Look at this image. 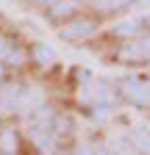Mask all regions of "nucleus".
<instances>
[{"instance_id":"nucleus-4","label":"nucleus","mask_w":150,"mask_h":155,"mask_svg":"<svg viewBox=\"0 0 150 155\" xmlns=\"http://www.w3.org/2000/svg\"><path fill=\"white\" fill-rule=\"evenodd\" d=\"M33 58L39 61V67H47V64L56 61V53H53L47 45H36V47H33Z\"/></svg>"},{"instance_id":"nucleus-5","label":"nucleus","mask_w":150,"mask_h":155,"mask_svg":"<svg viewBox=\"0 0 150 155\" xmlns=\"http://www.w3.org/2000/svg\"><path fill=\"white\" fill-rule=\"evenodd\" d=\"M6 58H9V64H22V61H25V53H22L20 47H14V45H11L9 53H6Z\"/></svg>"},{"instance_id":"nucleus-2","label":"nucleus","mask_w":150,"mask_h":155,"mask_svg":"<svg viewBox=\"0 0 150 155\" xmlns=\"http://www.w3.org/2000/svg\"><path fill=\"white\" fill-rule=\"evenodd\" d=\"M20 97H22V89L20 86H6V89H0V111H17V103H20Z\"/></svg>"},{"instance_id":"nucleus-7","label":"nucleus","mask_w":150,"mask_h":155,"mask_svg":"<svg viewBox=\"0 0 150 155\" xmlns=\"http://www.w3.org/2000/svg\"><path fill=\"white\" fill-rule=\"evenodd\" d=\"M9 47H11V45H9V39H6V36H0V58L9 53Z\"/></svg>"},{"instance_id":"nucleus-3","label":"nucleus","mask_w":150,"mask_h":155,"mask_svg":"<svg viewBox=\"0 0 150 155\" xmlns=\"http://www.w3.org/2000/svg\"><path fill=\"white\" fill-rule=\"evenodd\" d=\"M17 144H20V139H17V133L11 127L0 133V152H3V155H14L17 152Z\"/></svg>"},{"instance_id":"nucleus-1","label":"nucleus","mask_w":150,"mask_h":155,"mask_svg":"<svg viewBox=\"0 0 150 155\" xmlns=\"http://www.w3.org/2000/svg\"><path fill=\"white\" fill-rule=\"evenodd\" d=\"M92 28H95V25H92L89 19H72V22H67L59 33H61L64 39H84V36L92 33Z\"/></svg>"},{"instance_id":"nucleus-8","label":"nucleus","mask_w":150,"mask_h":155,"mask_svg":"<svg viewBox=\"0 0 150 155\" xmlns=\"http://www.w3.org/2000/svg\"><path fill=\"white\" fill-rule=\"evenodd\" d=\"M0 75H3V67H0Z\"/></svg>"},{"instance_id":"nucleus-6","label":"nucleus","mask_w":150,"mask_h":155,"mask_svg":"<svg viewBox=\"0 0 150 155\" xmlns=\"http://www.w3.org/2000/svg\"><path fill=\"white\" fill-rule=\"evenodd\" d=\"M50 14H53V17H67V14H72V6H67V3L61 6V3H59V6H53Z\"/></svg>"}]
</instances>
